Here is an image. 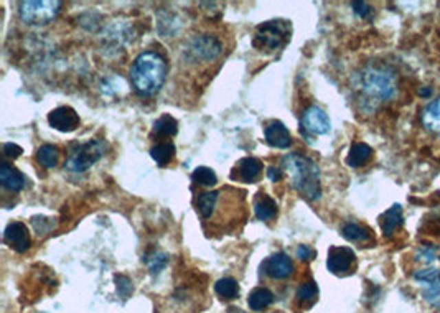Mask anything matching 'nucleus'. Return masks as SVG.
Returning <instances> with one entry per match:
<instances>
[{"mask_svg": "<svg viewBox=\"0 0 440 313\" xmlns=\"http://www.w3.org/2000/svg\"><path fill=\"white\" fill-rule=\"evenodd\" d=\"M353 88L369 104L391 101L397 94V78L391 68L384 65H368L353 76Z\"/></svg>", "mask_w": 440, "mask_h": 313, "instance_id": "1", "label": "nucleus"}, {"mask_svg": "<svg viewBox=\"0 0 440 313\" xmlns=\"http://www.w3.org/2000/svg\"><path fill=\"white\" fill-rule=\"evenodd\" d=\"M167 78V61L155 51H144L135 58L131 68L132 86L140 96L159 93Z\"/></svg>", "mask_w": 440, "mask_h": 313, "instance_id": "2", "label": "nucleus"}, {"mask_svg": "<svg viewBox=\"0 0 440 313\" xmlns=\"http://www.w3.org/2000/svg\"><path fill=\"white\" fill-rule=\"evenodd\" d=\"M282 167L290 175L294 188L309 201H317L322 196L320 170L318 165L309 156L289 154L282 160Z\"/></svg>", "mask_w": 440, "mask_h": 313, "instance_id": "3", "label": "nucleus"}, {"mask_svg": "<svg viewBox=\"0 0 440 313\" xmlns=\"http://www.w3.org/2000/svg\"><path fill=\"white\" fill-rule=\"evenodd\" d=\"M290 32H292V28L285 20H271V22H265L257 27L252 45L257 49L274 51V49L284 47L287 43Z\"/></svg>", "mask_w": 440, "mask_h": 313, "instance_id": "4", "label": "nucleus"}, {"mask_svg": "<svg viewBox=\"0 0 440 313\" xmlns=\"http://www.w3.org/2000/svg\"><path fill=\"white\" fill-rule=\"evenodd\" d=\"M61 3L56 0H27L19 3L20 19L30 25H47L60 14Z\"/></svg>", "mask_w": 440, "mask_h": 313, "instance_id": "5", "label": "nucleus"}, {"mask_svg": "<svg viewBox=\"0 0 440 313\" xmlns=\"http://www.w3.org/2000/svg\"><path fill=\"white\" fill-rule=\"evenodd\" d=\"M104 155V143L99 140H89L86 143H78L72 148L66 162V168L73 173H82L93 167Z\"/></svg>", "mask_w": 440, "mask_h": 313, "instance_id": "6", "label": "nucleus"}, {"mask_svg": "<svg viewBox=\"0 0 440 313\" xmlns=\"http://www.w3.org/2000/svg\"><path fill=\"white\" fill-rule=\"evenodd\" d=\"M356 262V255L353 249L344 246H333L329 251V259H327V267L331 274L343 275L353 269Z\"/></svg>", "mask_w": 440, "mask_h": 313, "instance_id": "7", "label": "nucleus"}, {"mask_svg": "<svg viewBox=\"0 0 440 313\" xmlns=\"http://www.w3.org/2000/svg\"><path fill=\"white\" fill-rule=\"evenodd\" d=\"M330 117L320 107L312 106L302 114V129L312 135H325L330 132Z\"/></svg>", "mask_w": 440, "mask_h": 313, "instance_id": "8", "label": "nucleus"}, {"mask_svg": "<svg viewBox=\"0 0 440 313\" xmlns=\"http://www.w3.org/2000/svg\"><path fill=\"white\" fill-rule=\"evenodd\" d=\"M188 51L195 60L211 61L221 53V43H219L214 36L201 35L192 40V43H190L188 47Z\"/></svg>", "mask_w": 440, "mask_h": 313, "instance_id": "9", "label": "nucleus"}, {"mask_svg": "<svg viewBox=\"0 0 440 313\" xmlns=\"http://www.w3.org/2000/svg\"><path fill=\"white\" fill-rule=\"evenodd\" d=\"M3 239L12 249H15L16 253H27L30 249L32 244V237H30V231H28L27 226L20 221H14L7 226L6 231H3Z\"/></svg>", "mask_w": 440, "mask_h": 313, "instance_id": "10", "label": "nucleus"}, {"mask_svg": "<svg viewBox=\"0 0 440 313\" xmlns=\"http://www.w3.org/2000/svg\"><path fill=\"white\" fill-rule=\"evenodd\" d=\"M48 122L53 129L60 132H73L80 127V115L69 106L56 107L48 114Z\"/></svg>", "mask_w": 440, "mask_h": 313, "instance_id": "11", "label": "nucleus"}, {"mask_svg": "<svg viewBox=\"0 0 440 313\" xmlns=\"http://www.w3.org/2000/svg\"><path fill=\"white\" fill-rule=\"evenodd\" d=\"M264 270L271 279L284 280V279H287V277H290V275H292L294 262L287 254L277 253V254L271 255V257L265 261Z\"/></svg>", "mask_w": 440, "mask_h": 313, "instance_id": "12", "label": "nucleus"}, {"mask_svg": "<svg viewBox=\"0 0 440 313\" xmlns=\"http://www.w3.org/2000/svg\"><path fill=\"white\" fill-rule=\"evenodd\" d=\"M263 173V162L254 156H246V159H241L236 163L234 170H232L231 176L232 178H238L241 181H256Z\"/></svg>", "mask_w": 440, "mask_h": 313, "instance_id": "13", "label": "nucleus"}, {"mask_svg": "<svg viewBox=\"0 0 440 313\" xmlns=\"http://www.w3.org/2000/svg\"><path fill=\"white\" fill-rule=\"evenodd\" d=\"M264 134L269 146L276 148H289L290 143H292V135H290L287 127L284 126V122L280 121L269 122Z\"/></svg>", "mask_w": 440, "mask_h": 313, "instance_id": "14", "label": "nucleus"}, {"mask_svg": "<svg viewBox=\"0 0 440 313\" xmlns=\"http://www.w3.org/2000/svg\"><path fill=\"white\" fill-rule=\"evenodd\" d=\"M0 183L10 192H20L27 185V178L8 163H2V167H0Z\"/></svg>", "mask_w": 440, "mask_h": 313, "instance_id": "15", "label": "nucleus"}, {"mask_svg": "<svg viewBox=\"0 0 440 313\" xmlns=\"http://www.w3.org/2000/svg\"><path fill=\"white\" fill-rule=\"evenodd\" d=\"M402 224V206L399 203L393 205L388 211H384L380 218V226L384 236H393L396 229Z\"/></svg>", "mask_w": 440, "mask_h": 313, "instance_id": "16", "label": "nucleus"}, {"mask_svg": "<svg viewBox=\"0 0 440 313\" xmlns=\"http://www.w3.org/2000/svg\"><path fill=\"white\" fill-rule=\"evenodd\" d=\"M421 121L427 130L434 132V134H440V96L435 97L434 101H430L422 109Z\"/></svg>", "mask_w": 440, "mask_h": 313, "instance_id": "17", "label": "nucleus"}, {"mask_svg": "<svg viewBox=\"0 0 440 313\" xmlns=\"http://www.w3.org/2000/svg\"><path fill=\"white\" fill-rule=\"evenodd\" d=\"M373 156V148L364 142H356L353 143L350 152L346 156V165L351 168H360L363 165L369 162V159Z\"/></svg>", "mask_w": 440, "mask_h": 313, "instance_id": "18", "label": "nucleus"}, {"mask_svg": "<svg viewBox=\"0 0 440 313\" xmlns=\"http://www.w3.org/2000/svg\"><path fill=\"white\" fill-rule=\"evenodd\" d=\"M254 213H256L257 220H261V221L274 220L277 214L276 201H274L269 195H265L264 192H261L254 201Z\"/></svg>", "mask_w": 440, "mask_h": 313, "instance_id": "19", "label": "nucleus"}, {"mask_svg": "<svg viewBox=\"0 0 440 313\" xmlns=\"http://www.w3.org/2000/svg\"><path fill=\"white\" fill-rule=\"evenodd\" d=\"M342 236L350 242H358V244H366L371 241V229L366 226L356 224V222H346L342 228Z\"/></svg>", "mask_w": 440, "mask_h": 313, "instance_id": "20", "label": "nucleus"}, {"mask_svg": "<svg viewBox=\"0 0 440 313\" xmlns=\"http://www.w3.org/2000/svg\"><path fill=\"white\" fill-rule=\"evenodd\" d=\"M272 302H274V294L265 287L254 288V290H252L248 297L249 307H251V310L254 312L264 310V308H267Z\"/></svg>", "mask_w": 440, "mask_h": 313, "instance_id": "21", "label": "nucleus"}, {"mask_svg": "<svg viewBox=\"0 0 440 313\" xmlns=\"http://www.w3.org/2000/svg\"><path fill=\"white\" fill-rule=\"evenodd\" d=\"M177 132H178V122L172 117V115L164 114L153 122L152 134L155 135V137H173Z\"/></svg>", "mask_w": 440, "mask_h": 313, "instance_id": "22", "label": "nucleus"}, {"mask_svg": "<svg viewBox=\"0 0 440 313\" xmlns=\"http://www.w3.org/2000/svg\"><path fill=\"white\" fill-rule=\"evenodd\" d=\"M219 193L221 192H205V193H201L200 196H198L197 208H198V211H200L201 216L205 218V220H210V218L213 216L214 209H217V206H218Z\"/></svg>", "mask_w": 440, "mask_h": 313, "instance_id": "23", "label": "nucleus"}, {"mask_svg": "<svg viewBox=\"0 0 440 313\" xmlns=\"http://www.w3.org/2000/svg\"><path fill=\"white\" fill-rule=\"evenodd\" d=\"M151 156L159 163V167H167L175 156V146L170 142L157 143L151 148Z\"/></svg>", "mask_w": 440, "mask_h": 313, "instance_id": "24", "label": "nucleus"}, {"mask_svg": "<svg viewBox=\"0 0 440 313\" xmlns=\"http://www.w3.org/2000/svg\"><path fill=\"white\" fill-rule=\"evenodd\" d=\"M214 290H217V294L221 297L223 300H232L239 295V286L232 277L219 279L218 282L214 283Z\"/></svg>", "mask_w": 440, "mask_h": 313, "instance_id": "25", "label": "nucleus"}, {"mask_svg": "<svg viewBox=\"0 0 440 313\" xmlns=\"http://www.w3.org/2000/svg\"><path fill=\"white\" fill-rule=\"evenodd\" d=\"M36 160L45 168L56 167L58 160H60V150L55 146H41L36 152Z\"/></svg>", "mask_w": 440, "mask_h": 313, "instance_id": "26", "label": "nucleus"}, {"mask_svg": "<svg viewBox=\"0 0 440 313\" xmlns=\"http://www.w3.org/2000/svg\"><path fill=\"white\" fill-rule=\"evenodd\" d=\"M318 295V287L317 283L314 282V280H309V282L302 283L300 287H298L297 290V302L302 303V305H310L315 302V299H317Z\"/></svg>", "mask_w": 440, "mask_h": 313, "instance_id": "27", "label": "nucleus"}, {"mask_svg": "<svg viewBox=\"0 0 440 313\" xmlns=\"http://www.w3.org/2000/svg\"><path fill=\"white\" fill-rule=\"evenodd\" d=\"M192 180L195 183L203 185V187H213V185H217V173L208 167H198L192 173Z\"/></svg>", "mask_w": 440, "mask_h": 313, "instance_id": "28", "label": "nucleus"}, {"mask_svg": "<svg viewBox=\"0 0 440 313\" xmlns=\"http://www.w3.org/2000/svg\"><path fill=\"white\" fill-rule=\"evenodd\" d=\"M422 297L432 308H440V279L422 286Z\"/></svg>", "mask_w": 440, "mask_h": 313, "instance_id": "29", "label": "nucleus"}, {"mask_svg": "<svg viewBox=\"0 0 440 313\" xmlns=\"http://www.w3.org/2000/svg\"><path fill=\"white\" fill-rule=\"evenodd\" d=\"M144 262L145 266L148 267V270H151L153 275H157L160 274V272L165 269V266L168 264V255L164 253H153L151 255H147V257L144 259Z\"/></svg>", "mask_w": 440, "mask_h": 313, "instance_id": "30", "label": "nucleus"}, {"mask_svg": "<svg viewBox=\"0 0 440 313\" xmlns=\"http://www.w3.org/2000/svg\"><path fill=\"white\" fill-rule=\"evenodd\" d=\"M414 279H416L417 282H421L422 286L432 283L435 280L440 279V269L439 267H424V269L414 272Z\"/></svg>", "mask_w": 440, "mask_h": 313, "instance_id": "31", "label": "nucleus"}, {"mask_svg": "<svg viewBox=\"0 0 440 313\" xmlns=\"http://www.w3.org/2000/svg\"><path fill=\"white\" fill-rule=\"evenodd\" d=\"M416 259L417 262L426 264V267H434L435 261H437V251L430 246H422L416 253Z\"/></svg>", "mask_w": 440, "mask_h": 313, "instance_id": "32", "label": "nucleus"}, {"mask_svg": "<svg viewBox=\"0 0 440 313\" xmlns=\"http://www.w3.org/2000/svg\"><path fill=\"white\" fill-rule=\"evenodd\" d=\"M116 283H118V292L122 299H127L132 294V282L126 275H116Z\"/></svg>", "mask_w": 440, "mask_h": 313, "instance_id": "33", "label": "nucleus"}, {"mask_svg": "<svg viewBox=\"0 0 440 313\" xmlns=\"http://www.w3.org/2000/svg\"><path fill=\"white\" fill-rule=\"evenodd\" d=\"M351 7H353V10H355V14L360 16V19H368V16H371L373 10L366 2H353Z\"/></svg>", "mask_w": 440, "mask_h": 313, "instance_id": "34", "label": "nucleus"}, {"mask_svg": "<svg viewBox=\"0 0 440 313\" xmlns=\"http://www.w3.org/2000/svg\"><path fill=\"white\" fill-rule=\"evenodd\" d=\"M22 147L16 146V143H6L3 146V155L7 156V159H19L20 155H22Z\"/></svg>", "mask_w": 440, "mask_h": 313, "instance_id": "35", "label": "nucleus"}, {"mask_svg": "<svg viewBox=\"0 0 440 313\" xmlns=\"http://www.w3.org/2000/svg\"><path fill=\"white\" fill-rule=\"evenodd\" d=\"M314 257H315V251L310 246L297 247V259H300V261H312Z\"/></svg>", "mask_w": 440, "mask_h": 313, "instance_id": "36", "label": "nucleus"}, {"mask_svg": "<svg viewBox=\"0 0 440 313\" xmlns=\"http://www.w3.org/2000/svg\"><path fill=\"white\" fill-rule=\"evenodd\" d=\"M267 176H269V180H272V181L280 180L282 178V170H280V168H277V167H271L267 170Z\"/></svg>", "mask_w": 440, "mask_h": 313, "instance_id": "37", "label": "nucleus"}, {"mask_svg": "<svg viewBox=\"0 0 440 313\" xmlns=\"http://www.w3.org/2000/svg\"><path fill=\"white\" fill-rule=\"evenodd\" d=\"M228 312H230V313H244L243 310H239V308H232V307Z\"/></svg>", "mask_w": 440, "mask_h": 313, "instance_id": "38", "label": "nucleus"}]
</instances>
